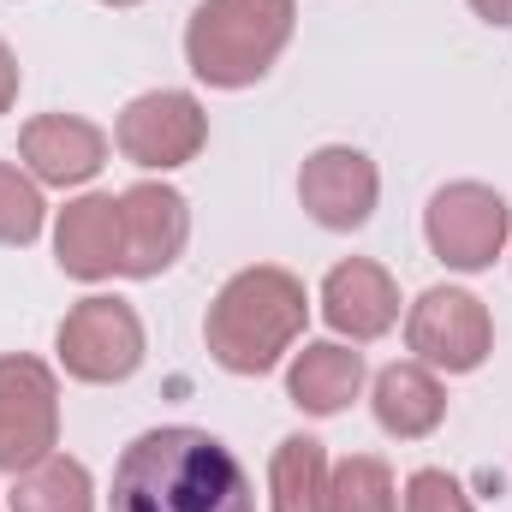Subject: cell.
Returning a JSON list of instances; mask_svg holds the SVG:
<instances>
[{"label":"cell","mask_w":512,"mask_h":512,"mask_svg":"<svg viewBox=\"0 0 512 512\" xmlns=\"http://www.w3.org/2000/svg\"><path fill=\"white\" fill-rule=\"evenodd\" d=\"M471 12L495 30H512V0H471Z\"/></svg>","instance_id":"obj_22"},{"label":"cell","mask_w":512,"mask_h":512,"mask_svg":"<svg viewBox=\"0 0 512 512\" xmlns=\"http://www.w3.org/2000/svg\"><path fill=\"white\" fill-rule=\"evenodd\" d=\"M120 256H126V233H120V197L108 191H84L60 209L54 221V262L60 274L96 286L108 274H120Z\"/></svg>","instance_id":"obj_13"},{"label":"cell","mask_w":512,"mask_h":512,"mask_svg":"<svg viewBox=\"0 0 512 512\" xmlns=\"http://www.w3.org/2000/svg\"><path fill=\"white\" fill-rule=\"evenodd\" d=\"M18 167L36 185H90L108 167V131L84 114H36L18 131Z\"/></svg>","instance_id":"obj_11"},{"label":"cell","mask_w":512,"mask_h":512,"mask_svg":"<svg viewBox=\"0 0 512 512\" xmlns=\"http://www.w3.org/2000/svg\"><path fill=\"white\" fill-rule=\"evenodd\" d=\"M298 24V0H197L185 24V66L209 90H251L274 72Z\"/></svg>","instance_id":"obj_3"},{"label":"cell","mask_w":512,"mask_h":512,"mask_svg":"<svg viewBox=\"0 0 512 512\" xmlns=\"http://www.w3.org/2000/svg\"><path fill=\"white\" fill-rule=\"evenodd\" d=\"M120 233H126L120 274L161 280L191 245V203H185V191H173L161 179H137L131 191H120Z\"/></svg>","instance_id":"obj_10"},{"label":"cell","mask_w":512,"mask_h":512,"mask_svg":"<svg viewBox=\"0 0 512 512\" xmlns=\"http://www.w3.org/2000/svg\"><path fill=\"white\" fill-rule=\"evenodd\" d=\"M298 203H304V215H310L316 227H328V233H358V227L376 215V203H382V173H376V161H370L364 149H352V143H322V149H310L304 167H298Z\"/></svg>","instance_id":"obj_9"},{"label":"cell","mask_w":512,"mask_h":512,"mask_svg":"<svg viewBox=\"0 0 512 512\" xmlns=\"http://www.w3.org/2000/svg\"><path fill=\"white\" fill-rule=\"evenodd\" d=\"M203 143H209V114L191 90H143L114 120V149L149 173H173V167L197 161Z\"/></svg>","instance_id":"obj_8"},{"label":"cell","mask_w":512,"mask_h":512,"mask_svg":"<svg viewBox=\"0 0 512 512\" xmlns=\"http://www.w3.org/2000/svg\"><path fill=\"white\" fill-rule=\"evenodd\" d=\"M328 512H399V489H393L387 459H376V453L340 459L328 477Z\"/></svg>","instance_id":"obj_18"},{"label":"cell","mask_w":512,"mask_h":512,"mask_svg":"<svg viewBox=\"0 0 512 512\" xmlns=\"http://www.w3.org/2000/svg\"><path fill=\"white\" fill-rule=\"evenodd\" d=\"M322 322L340 340H352V346L382 340L387 328L399 322V286H393V274H387L382 262H370V256L334 262L328 280H322Z\"/></svg>","instance_id":"obj_12"},{"label":"cell","mask_w":512,"mask_h":512,"mask_svg":"<svg viewBox=\"0 0 512 512\" xmlns=\"http://www.w3.org/2000/svg\"><path fill=\"white\" fill-rule=\"evenodd\" d=\"M6 512H96V483L90 465L72 453H48L42 465L12 477Z\"/></svg>","instance_id":"obj_17"},{"label":"cell","mask_w":512,"mask_h":512,"mask_svg":"<svg viewBox=\"0 0 512 512\" xmlns=\"http://www.w3.org/2000/svg\"><path fill=\"white\" fill-rule=\"evenodd\" d=\"M364 393V352H352L346 340H310L304 352H292L286 370V399L310 417H340L352 399Z\"/></svg>","instance_id":"obj_14"},{"label":"cell","mask_w":512,"mask_h":512,"mask_svg":"<svg viewBox=\"0 0 512 512\" xmlns=\"http://www.w3.org/2000/svg\"><path fill=\"white\" fill-rule=\"evenodd\" d=\"M399 512H477V507H471V495L459 489V477L423 465V471L405 477V501H399Z\"/></svg>","instance_id":"obj_20"},{"label":"cell","mask_w":512,"mask_h":512,"mask_svg":"<svg viewBox=\"0 0 512 512\" xmlns=\"http://www.w3.org/2000/svg\"><path fill=\"white\" fill-rule=\"evenodd\" d=\"M60 447V376L30 352L0 358V471L18 477Z\"/></svg>","instance_id":"obj_7"},{"label":"cell","mask_w":512,"mask_h":512,"mask_svg":"<svg viewBox=\"0 0 512 512\" xmlns=\"http://www.w3.org/2000/svg\"><path fill=\"white\" fill-rule=\"evenodd\" d=\"M423 239L435 262L459 268V274H483L495 268V256L507 251L512 239V209L495 185H477V179H453L429 197L423 209Z\"/></svg>","instance_id":"obj_6"},{"label":"cell","mask_w":512,"mask_h":512,"mask_svg":"<svg viewBox=\"0 0 512 512\" xmlns=\"http://www.w3.org/2000/svg\"><path fill=\"white\" fill-rule=\"evenodd\" d=\"M108 512H256V489L221 435L167 423L120 453Z\"/></svg>","instance_id":"obj_1"},{"label":"cell","mask_w":512,"mask_h":512,"mask_svg":"<svg viewBox=\"0 0 512 512\" xmlns=\"http://www.w3.org/2000/svg\"><path fill=\"white\" fill-rule=\"evenodd\" d=\"M18 84H24V78H18V54L0 42V114H12V102H18Z\"/></svg>","instance_id":"obj_21"},{"label":"cell","mask_w":512,"mask_h":512,"mask_svg":"<svg viewBox=\"0 0 512 512\" xmlns=\"http://www.w3.org/2000/svg\"><path fill=\"white\" fill-rule=\"evenodd\" d=\"M304 322H310L304 280L292 268L256 262V268H239L215 292V304L203 316V340L227 376H268L304 340Z\"/></svg>","instance_id":"obj_2"},{"label":"cell","mask_w":512,"mask_h":512,"mask_svg":"<svg viewBox=\"0 0 512 512\" xmlns=\"http://www.w3.org/2000/svg\"><path fill=\"white\" fill-rule=\"evenodd\" d=\"M328 447L316 435H286L268 459V512H328Z\"/></svg>","instance_id":"obj_16"},{"label":"cell","mask_w":512,"mask_h":512,"mask_svg":"<svg viewBox=\"0 0 512 512\" xmlns=\"http://www.w3.org/2000/svg\"><path fill=\"white\" fill-rule=\"evenodd\" d=\"M102 6H137V0H102Z\"/></svg>","instance_id":"obj_23"},{"label":"cell","mask_w":512,"mask_h":512,"mask_svg":"<svg viewBox=\"0 0 512 512\" xmlns=\"http://www.w3.org/2000/svg\"><path fill=\"white\" fill-rule=\"evenodd\" d=\"M54 352H60V370L84 387H114L131 382L143 370V316L131 310L126 298H108V292H90L66 310L60 334H54Z\"/></svg>","instance_id":"obj_4"},{"label":"cell","mask_w":512,"mask_h":512,"mask_svg":"<svg viewBox=\"0 0 512 512\" xmlns=\"http://www.w3.org/2000/svg\"><path fill=\"white\" fill-rule=\"evenodd\" d=\"M42 221H48L42 185L18 161H0V245H12V251L36 245L42 239Z\"/></svg>","instance_id":"obj_19"},{"label":"cell","mask_w":512,"mask_h":512,"mask_svg":"<svg viewBox=\"0 0 512 512\" xmlns=\"http://www.w3.org/2000/svg\"><path fill=\"white\" fill-rule=\"evenodd\" d=\"M405 346L417 364H429L435 376H471L489 364L495 352V316L477 292L465 286H429L411 310H405Z\"/></svg>","instance_id":"obj_5"},{"label":"cell","mask_w":512,"mask_h":512,"mask_svg":"<svg viewBox=\"0 0 512 512\" xmlns=\"http://www.w3.org/2000/svg\"><path fill=\"white\" fill-rule=\"evenodd\" d=\"M370 405H376V423L393 441H423L447 417V387H441V376L429 364L411 358V364H387L382 376H376Z\"/></svg>","instance_id":"obj_15"}]
</instances>
